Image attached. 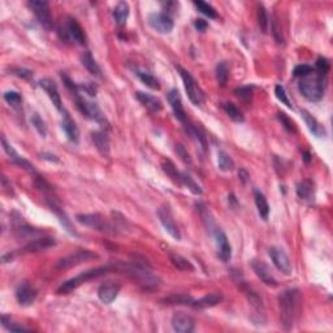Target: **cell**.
<instances>
[{
  "instance_id": "cell-5",
  "label": "cell",
  "mask_w": 333,
  "mask_h": 333,
  "mask_svg": "<svg viewBox=\"0 0 333 333\" xmlns=\"http://www.w3.org/2000/svg\"><path fill=\"white\" fill-rule=\"evenodd\" d=\"M113 269H117V265L107 264V265H102V267H98V268L87 269V271L79 273L78 276H75V277H73V279H69L68 281H65V283L58 289V293L59 294L71 293V292H73L74 289H77L81 284L87 283L89 280L101 277V276L106 275V273H108V272H111V271H113Z\"/></svg>"
},
{
  "instance_id": "cell-35",
  "label": "cell",
  "mask_w": 333,
  "mask_h": 333,
  "mask_svg": "<svg viewBox=\"0 0 333 333\" xmlns=\"http://www.w3.org/2000/svg\"><path fill=\"white\" fill-rule=\"evenodd\" d=\"M113 17L117 25H124L129 17V4L126 1H120L113 9Z\"/></svg>"
},
{
  "instance_id": "cell-60",
  "label": "cell",
  "mask_w": 333,
  "mask_h": 333,
  "mask_svg": "<svg viewBox=\"0 0 333 333\" xmlns=\"http://www.w3.org/2000/svg\"><path fill=\"white\" fill-rule=\"evenodd\" d=\"M1 186H3L4 191H7L8 194H13V189H12L11 184H8L5 176H1Z\"/></svg>"
},
{
  "instance_id": "cell-29",
  "label": "cell",
  "mask_w": 333,
  "mask_h": 333,
  "mask_svg": "<svg viewBox=\"0 0 333 333\" xmlns=\"http://www.w3.org/2000/svg\"><path fill=\"white\" fill-rule=\"evenodd\" d=\"M169 260L179 271H183V272H194L195 271V267L191 264V261L183 255L169 253Z\"/></svg>"
},
{
  "instance_id": "cell-36",
  "label": "cell",
  "mask_w": 333,
  "mask_h": 333,
  "mask_svg": "<svg viewBox=\"0 0 333 333\" xmlns=\"http://www.w3.org/2000/svg\"><path fill=\"white\" fill-rule=\"evenodd\" d=\"M15 233L17 237H21V238H34L37 236H42L43 232L37 228H33L30 225H26V224H20V225H16Z\"/></svg>"
},
{
  "instance_id": "cell-21",
  "label": "cell",
  "mask_w": 333,
  "mask_h": 333,
  "mask_svg": "<svg viewBox=\"0 0 333 333\" xmlns=\"http://www.w3.org/2000/svg\"><path fill=\"white\" fill-rule=\"evenodd\" d=\"M168 102L171 104V107L173 110V113H175L176 118L181 121L183 124H186L187 122V116L185 113V110H184L183 106V99H181V95H180V91L177 89L169 90L168 93Z\"/></svg>"
},
{
  "instance_id": "cell-26",
  "label": "cell",
  "mask_w": 333,
  "mask_h": 333,
  "mask_svg": "<svg viewBox=\"0 0 333 333\" xmlns=\"http://www.w3.org/2000/svg\"><path fill=\"white\" fill-rule=\"evenodd\" d=\"M301 115L302 117H303L304 122H306V125H307L308 130L314 134V136L316 137V138H322V137H324L327 134L326 132V128L320 124V122L316 120L314 116L310 113L308 111H306V110H302L301 111Z\"/></svg>"
},
{
  "instance_id": "cell-27",
  "label": "cell",
  "mask_w": 333,
  "mask_h": 333,
  "mask_svg": "<svg viewBox=\"0 0 333 333\" xmlns=\"http://www.w3.org/2000/svg\"><path fill=\"white\" fill-rule=\"evenodd\" d=\"M222 293H210L207 296H204L202 297L201 299H197V301H194L193 304H191V307L194 310H206V308H211L216 304H219L220 302L222 301Z\"/></svg>"
},
{
  "instance_id": "cell-58",
  "label": "cell",
  "mask_w": 333,
  "mask_h": 333,
  "mask_svg": "<svg viewBox=\"0 0 333 333\" xmlns=\"http://www.w3.org/2000/svg\"><path fill=\"white\" fill-rule=\"evenodd\" d=\"M78 90H83L85 93L89 94L90 97H93L97 93V87L94 86L93 83H83V85H78Z\"/></svg>"
},
{
  "instance_id": "cell-51",
  "label": "cell",
  "mask_w": 333,
  "mask_h": 333,
  "mask_svg": "<svg viewBox=\"0 0 333 333\" xmlns=\"http://www.w3.org/2000/svg\"><path fill=\"white\" fill-rule=\"evenodd\" d=\"M315 72L322 75H327V73L330 72V61L327 60L326 58L320 56V58L316 60Z\"/></svg>"
},
{
  "instance_id": "cell-38",
  "label": "cell",
  "mask_w": 333,
  "mask_h": 333,
  "mask_svg": "<svg viewBox=\"0 0 333 333\" xmlns=\"http://www.w3.org/2000/svg\"><path fill=\"white\" fill-rule=\"evenodd\" d=\"M218 164L219 168L224 172H230L234 169V161L230 158V155L225 151H219L218 154Z\"/></svg>"
},
{
  "instance_id": "cell-41",
  "label": "cell",
  "mask_w": 333,
  "mask_h": 333,
  "mask_svg": "<svg viewBox=\"0 0 333 333\" xmlns=\"http://www.w3.org/2000/svg\"><path fill=\"white\" fill-rule=\"evenodd\" d=\"M181 185L186 186L187 189H189L193 194H195V195H201L202 194V187L194 181L193 177H191L189 173L181 172Z\"/></svg>"
},
{
  "instance_id": "cell-4",
  "label": "cell",
  "mask_w": 333,
  "mask_h": 333,
  "mask_svg": "<svg viewBox=\"0 0 333 333\" xmlns=\"http://www.w3.org/2000/svg\"><path fill=\"white\" fill-rule=\"evenodd\" d=\"M58 36L65 44H71L73 42L81 46L86 44V34L77 20L73 17H65L64 20H61L60 25L58 26Z\"/></svg>"
},
{
  "instance_id": "cell-14",
  "label": "cell",
  "mask_w": 333,
  "mask_h": 333,
  "mask_svg": "<svg viewBox=\"0 0 333 333\" xmlns=\"http://www.w3.org/2000/svg\"><path fill=\"white\" fill-rule=\"evenodd\" d=\"M250 265H251V268H253V271L255 272V275L258 276L261 283L265 284L267 287L276 288L277 285H279L277 280H276L275 276L271 273L268 265L265 264V263H263L261 260H258V259H253Z\"/></svg>"
},
{
  "instance_id": "cell-20",
  "label": "cell",
  "mask_w": 333,
  "mask_h": 333,
  "mask_svg": "<svg viewBox=\"0 0 333 333\" xmlns=\"http://www.w3.org/2000/svg\"><path fill=\"white\" fill-rule=\"evenodd\" d=\"M121 290V285L115 281H107L102 284L99 290H98V297L103 303H112L117 298L118 293Z\"/></svg>"
},
{
  "instance_id": "cell-12",
  "label": "cell",
  "mask_w": 333,
  "mask_h": 333,
  "mask_svg": "<svg viewBox=\"0 0 333 333\" xmlns=\"http://www.w3.org/2000/svg\"><path fill=\"white\" fill-rule=\"evenodd\" d=\"M148 24L152 29L156 32L161 33V34H168L175 28V22H173L172 17L168 13L164 12H155L148 16Z\"/></svg>"
},
{
  "instance_id": "cell-22",
  "label": "cell",
  "mask_w": 333,
  "mask_h": 333,
  "mask_svg": "<svg viewBox=\"0 0 333 333\" xmlns=\"http://www.w3.org/2000/svg\"><path fill=\"white\" fill-rule=\"evenodd\" d=\"M39 86L42 87L44 91H46L48 98H50L51 102H52V104L56 107V110L63 113V112H64V108H63V103H61V98H60V94H59V90H58V86H56V83H55L54 81L50 78H43V79H40Z\"/></svg>"
},
{
  "instance_id": "cell-39",
  "label": "cell",
  "mask_w": 333,
  "mask_h": 333,
  "mask_svg": "<svg viewBox=\"0 0 333 333\" xmlns=\"http://www.w3.org/2000/svg\"><path fill=\"white\" fill-rule=\"evenodd\" d=\"M257 20H258V26L260 29L261 33L268 32L269 26V20H268V13H267V9L263 4H259L258 9H257Z\"/></svg>"
},
{
  "instance_id": "cell-17",
  "label": "cell",
  "mask_w": 333,
  "mask_h": 333,
  "mask_svg": "<svg viewBox=\"0 0 333 333\" xmlns=\"http://www.w3.org/2000/svg\"><path fill=\"white\" fill-rule=\"evenodd\" d=\"M1 145H3L4 151L7 152V155L9 156V159H11V161L13 163V164H16L17 167H20V168L26 169L28 172L37 175V171H36V168H34V165H33L32 163H29L26 159L22 158V156H20L17 151H16L15 148L11 146V145L8 144L7 140H5L4 137L1 138Z\"/></svg>"
},
{
  "instance_id": "cell-50",
  "label": "cell",
  "mask_w": 333,
  "mask_h": 333,
  "mask_svg": "<svg viewBox=\"0 0 333 333\" xmlns=\"http://www.w3.org/2000/svg\"><path fill=\"white\" fill-rule=\"evenodd\" d=\"M32 124L34 125V128H36L37 132L39 133L40 136L46 137L47 128H46V125H44V121L39 117V115H38V113H34V115H33Z\"/></svg>"
},
{
  "instance_id": "cell-25",
  "label": "cell",
  "mask_w": 333,
  "mask_h": 333,
  "mask_svg": "<svg viewBox=\"0 0 333 333\" xmlns=\"http://www.w3.org/2000/svg\"><path fill=\"white\" fill-rule=\"evenodd\" d=\"M136 97L137 99L141 102V104H142L144 107H146L150 112L158 113V112L161 111V108H163L161 102L159 101L156 97L151 95V94L144 93V91H137Z\"/></svg>"
},
{
  "instance_id": "cell-11",
  "label": "cell",
  "mask_w": 333,
  "mask_h": 333,
  "mask_svg": "<svg viewBox=\"0 0 333 333\" xmlns=\"http://www.w3.org/2000/svg\"><path fill=\"white\" fill-rule=\"evenodd\" d=\"M268 254L271 257V260L275 264V267L279 269L280 272L284 273V275L290 276L293 273V267H292V261H290L289 257L283 249L280 247H269Z\"/></svg>"
},
{
  "instance_id": "cell-18",
  "label": "cell",
  "mask_w": 333,
  "mask_h": 333,
  "mask_svg": "<svg viewBox=\"0 0 333 333\" xmlns=\"http://www.w3.org/2000/svg\"><path fill=\"white\" fill-rule=\"evenodd\" d=\"M172 328L179 333H190L195 328V322L189 314L176 312L172 316Z\"/></svg>"
},
{
  "instance_id": "cell-42",
  "label": "cell",
  "mask_w": 333,
  "mask_h": 333,
  "mask_svg": "<svg viewBox=\"0 0 333 333\" xmlns=\"http://www.w3.org/2000/svg\"><path fill=\"white\" fill-rule=\"evenodd\" d=\"M197 210H198V212H199V215H201L202 220H203L206 228L210 230L214 229V228H215V222H214L211 214H210V211H208V208L206 207L203 203L199 202V203H197Z\"/></svg>"
},
{
  "instance_id": "cell-63",
  "label": "cell",
  "mask_w": 333,
  "mask_h": 333,
  "mask_svg": "<svg viewBox=\"0 0 333 333\" xmlns=\"http://www.w3.org/2000/svg\"><path fill=\"white\" fill-rule=\"evenodd\" d=\"M310 156H311V155L308 154V152H304V160H306V163H308V161H310Z\"/></svg>"
},
{
  "instance_id": "cell-44",
  "label": "cell",
  "mask_w": 333,
  "mask_h": 333,
  "mask_svg": "<svg viewBox=\"0 0 333 333\" xmlns=\"http://www.w3.org/2000/svg\"><path fill=\"white\" fill-rule=\"evenodd\" d=\"M228 78H229V68L225 61H220L216 65V79L222 86H224L228 82Z\"/></svg>"
},
{
  "instance_id": "cell-59",
  "label": "cell",
  "mask_w": 333,
  "mask_h": 333,
  "mask_svg": "<svg viewBox=\"0 0 333 333\" xmlns=\"http://www.w3.org/2000/svg\"><path fill=\"white\" fill-rule=\"evenodd\" d=\"M194 25H195V28H197L198 32H206L208 28V24L204 20H202V18H198V20H195V22H194Z\"/></svg>"
},
{
  "instance_id": "cell-13",
  "label": "cell",
  "mask_w": 333,
  "mask_h": 333,
  "mask_svg": "<svg viewBox=\"0 0 333 333\" xmlns=\"http://www.w3.org/2000/svg\"><path fill=\"white\" fill-rule=\"evenodd\" d=\"M47 201V204H48V207H50V210L52 212H54L55 215L58 216L59 222H60V224L65 228V230L69 233V234H72V236H78V233L75 232L74 226L72 225V222H71V219L68 218V215L65 214V211L63 210V207L60 206V203H59L56 199H55L54 197H47L46 198Z\"/></svg>"
},
{
  "instance_id": "cell-54",
  "label": "cell",
  "mask_w": 333,
  "mask_h": 333,
  "mask_svg": "<svg viewBox=\"0 0 333 333\" xmlns=\"http://www.w3.org/2000/svg\"><path fill=\"white\" fill-rule=\"evenodd\" d=\"M176 152L179 154L180 159L185 163V164H189L191 165V156H190V154L187 152V150L185 148V146L184 145H176Z\"/></svg>"
},
{
  "instance_id": "cell-43",
  "label": "cell",
  "mask_w": 333,
  "mask_h": 333,
  "mask_svg": "<svg viewBox=\"0 0 333 333\" xmlns=\"http://www.w3.org/2000/svg\"><path fill=\"white\" fill-rule=\"evenodd\" d=\"M137 75H138V78L142 81V83H145L147 87H150L152 90H159L160 89V83L156 78H155L154 75L151 74L148 72H144V71H138L137 72Z\"/></svg>"
},
{
  "instance_id": "cell-16",
  "label": "cell",
  "mask_w": 333,
  "mask_h": 333,
  "mask_svg": "<svg viewBox=\"0 0 333 333\" xmlns=\"http://www.w3.org/2000/svg\"><path fill=\"white\" fill-rule=\"evenodd\" d=\"M56 245V241H55L54 237L48 236H40L33 238L32 241H29L25 246L21 249L22 254H32V253H38V251H43L46 249H50V247L55 246Z\"/></svg>"
},
{
  "instance_id": "cell-10",
  "label": "cell",
  "mask_w": 333,
  "mask_h": 333,
  "mask_svg": "<svg viewBox=\"0 0 333 333\" xmlns=\"http://www.w3.org/2000/svg\"><path fill=\"white\" fill-rule=\"evenodd\" d=\"M28 5L30 7L33 13L36 15L38 22L43 26L44 29L46 30L52 29L54 22H52V17H51L50 5H48L47 1H42V0H32V1L28 3Z\"/></svg>"
},
{
  "instance_id": "cell-19",
  "label": "cell",
  "mask_w": 333,
  "mask_h": 333,
  "mask_svg": "<svg viewBox=\"0 0 333 333\" xmlns=\"http://www.w3.org/2000/svg\"><path fill=\"white\" fill-rule=\"evenodd\" d=\"M16 298L21 306H30L37 298V289L28 281L20 284L16 289Z\"/></svg>"
},
{
  "instance_id": "cell-33",
  "label": "cell",
  "mask_w": 333,
  "mask_h": 333,
  "mask_svg": "<svg viewBox=\"0 0 333 333\" xmlns=\"http://www.w3.org/2000/svg\"><path fill=\"white\" fill-rule=\"evenodd\" d=\"M297 195L303 201H311L314 197V185L310 180H302L297 185Z\"/></svg>"
},
{
  "instance_id": "cell-24",
  "label": "cell",
  "mask_w": 333,
  "mask_h": 333,
  "mask_svg": "<svg viewBox=\"0 0 333 333\" xmlns=\"http://www.w3.org/2000/svg\"><path fill=\"white\" fill-rule=\"evenodd\" d=\"M61 128H63L65 136H67V138H68L71 142H73V144H78V140H79L78 128H77V125H75L74 120L69 116V113L67 111L63 112Z\"/></svg>"
},
{
  "instance_id": "cell-47",
  "label": "cell",
  "mask_w": 333,
  "mask_h": 333,
  "mask_svg": "<svg viewBox=\"0 0 333 333\" xmlns=\"http://www.w3.org/2000/svg\"><path fill=\"white\" fill-rule=\"evenodd\" d=\"M234 94L237 98H240L241 101L245 102L246 104L251 103L253 101V86H242L234 90Z\"/></svg>"
},
{
  "instance_id": "cell-8",
  "label": "cell",
  "mask_w": 333,
  "mask_h": 333,
  "mask_svg": "<svg viewBox=\"0 0 333 333\" xmlns=\"http://www.w3.org/2000/svg\"><path fill=\"white\" fill-rule=\"evenodd\" d=\"M93 259H98V254H95L93 251L86 250V249H79V250L74 251L73 254H69L67 257H64V258L59 259L58 263H56V268H73L75 265L82 264V263H86V261L93 260Z\"/></svg>"
},
{
  "instance_id": "cell-52",
  "label": "cell",
  "mask_w": 333,
  "mask_h": 333,
  "mask_svg": "<svg viewBox=\"0 0 333 333\" xmlns=\"http://www.w3.org/2000/svg\"><path fill=\"white\" fill-rule=\"evenodd\" d=\"M275 94H276V98L279 99L281 103H284L287 107L292 108V103H290L289 98H288L287 95V91H285V89H284L281 85H276L275 87Z\"/></svg>"
},
{
  "instance_id": "cell-34",
  "label": "cell",
  "mask_w": 333,
  "mask_h": 333,
  "mask_svg": "<svg viewBox=\"0 0 333 333\" xmlns=\"http://www.w3.org/2000/svg\"><path fill=\"white\" fill-rule=\"evenodd\" d=\"M161 168H163L165 175L168 176L173 183L181 185V172L177 171V168H176V165L173 164L172 160H169V159H163V160H161Z\"/></svg>"
},
{
  "instance_id": "cell-57",
  "label": "cell",
  "mask_w": 333,
  "mask_h": 333,
  "mask_svg": "<svg viewBox=\"0 0 333 333\" xmlns=\"http://www.w3.org/2000/svg\"><path fill=\"white\" fill-rule=\"evenodd\" d=\"M11 73H12V74L17 75V77H21V78H25V79L33 78V73L30 72L29 69H25V68H11Z\"/></svg>"
},
{
  "instance_id": "cell-30",
  "label": "cell",
  "mask_w": 333,
  "mask_h": 333,
  "mask_svg": "<svg viewBox=\"0 0 333 333\" xmlns=\"http://www.w3.org/2000/svg\"><path fill=\"white\" fill-rule=\"evenodd\" d=\"M184 126H185L186 132L190 134V137L197 141L198 144L201 145V147L204 151L207 150V146H208L207 140H206V136H204V133L202 132L201 128H199V126L193 125V124H190L189 121H187L186 124H184Z\"/></svg>"
},
{
  "instance_id": "cell-46",
  "label": "cell",
  "mask_w": 333,
  "mask_h": 333,
  "mask_svg": "<svg viewBox=\"0 0 333 333\" xmlns=\"http://www.w3.org/2000/svg\"><path fill=\"white\" fill-rule=\"evenodd\" d=\"M194 5L198 8V11L203 13L204 16H207L208 18H218V13H216L215 8L212 7L211 4L199 0V1H194Z\"/></svg>"
},
{
  "instance_id": "cell-6",
  "label": "cell",
  "mask_w": 333,
  "mask_h": 333,
  "mask_svg": "<svg viewBox=\"0 0 333 333\" xmlns=\"http://www.w3.org/2000/svg\"><path fill=\"white\" fill-rule=\"evenodd\" d=\"M74 97H75V106H77L78 111L81 112L85 117L97 121L98 124H101L102 126H108L107 118H106V116H104V113L102 112V110L99 108V106H98L97 103L89 102L83 97H79L78 94L74 95Z\"/></svg>"
},
{
  "instance_id": "cell-53",
  "label": "cell",
  "mask_w": 333,
  "mask_h": 333,
  "mask_svg": "<svg viewBox=\"0 0 333 333\" xmlns=\"http://www.w3.org/2000/svg\"><path fill=\"white\" fill-rule=\"evenodd\" d=\"M314 72V68H312L311 65H307V64H302V65H297L296 68H294V72L293 74L296 75V77H306V75L311 74V73Z\"/></svg>"
},
{
  "instance_id": "cell-56",
  "label": "cell",
  "mask_w": 333,
  "mask_h": 333,
  "mask_svg": "<svg viewBox=\"0 0 333 333\" xmlns=\"http://www.w3.org/2000/svg\"><path fill=\"white\" fill-rule=\"evenodd\" d=\"M61 79H63V82H64V85L67 86V89H68L69 91H72L74 95L78 94V85L73 82L69 75H67L65 73H61Z\"/></svg>"
},
{
  "instance_id": "cell-3",
  "label": "cell",
  "mask_w": 333,
  "mask_h": 333,
  "mask_svg": "<svg viewBox=\"0 0 333 333\" xmlns=\"http://www.w3.org/2000/svg\"><path fill=\"white\" fill-rule=\"evenodd\" d=\"M122 269L124 272L128 273V275L132 277L136 283H138L141 287L144 288L145 290H152L155 288H158L159 280L158 277L151 272L150 269L147 268L145 264H141V263H133V264H126V265H117V269Z\"/></svg>"
},
{
  "instance_id": "cell-2",
  "label": "cell",
  "mask_w": 333,
  "mask_h": 333,
  "mask_svg": "<svg viewBox=\"0 0 333 333\" xmlns=\"http://www.w3.org/2000/svg\"><path fill=\"white\" fill-rule=\"evenodd\" d=\"M326 87L327 75L319 74L315 72V69L311 74L302 77L299 83H298L299 93L310 102L322 101L324 93H326Z\"/></svg>"
},
{
  "instance_id": "cell-7",
  "label": "cell",
  "mask_w": 333,
  "mask_h": 333,
  "mask_svg": "<svg viewBox=\"0 0 333 333\" xmlns=\"http://www.w3.org/2000/svg\"><path fill=\"white\" fill-rule=\"evenodd\" d=\"M176 68L180 72V75L184 81V86L186 90L187 97H189L190 102L194 104V106H202L204 102V94L202 91V89L198 86L197 81L194 79V77L187 72L186 69H184L183 67L180 65H176Z\"/></svg>"
},
{
  "instance_id": "cell-37",
  "label": "cell",
  "mask_w": 333,
  "mask_h": 333,
  "mask_svg": "<svg viewBox=\"0 0 333 333\" xmlns=\"http://www.w3.org/2000/svg\"><path fill=\"white\" fill-rule=\"evenodd\" d=\"M222 110H224L226 115L232 118L233 121L244 122V115H242V112H241V110L237 107L236 104L230 103V102H225V103H222Z\"/></svg>"
},
{
  "instance_id": "cell-28",
  "label": "cell",
  "mask_w": 333,
  "mask_h": 333,
  "mask_svg": "<svg viewBox=\"0 0 333 333\" xmlns=\"http://www.w3.org/2000/svg\"><path fill=\"white\" fill-rule=\"evenodd\" d=\"M91 140L97 147V150L99 151V154L103 155V156L110 155V140H108V136L106 133L93 132L91 133Z\"/></svg>"
},
{
  "instance_id": "cell-1",
  "label": "cell",
  "mask_w": 333,
  "mask_h": 333,
  "mask_svg": "<svg viewBox=\"0 0 333 333\" xmlns=\"http://www.w3.org/2000/svg\"><path fill=\"white\" fill-rule=\"evenodd\" d=\"M302 307V294L299 289L292 288V289L284 290L279 296V310H280V322L281 327L285 331L293 328L294 323L297 320L299 311Z\"/></svg>"
},
{
  "instance_id": "cell-45",
  "label": "cell",
  "mask_w": 333,
  "mask_h": 333,
  "mask_svg": "<svg viewBox=\"0 0 333 333\" xmlns=\"http://www.w3.org/2000/svg\"><path fill=\"white\" fill-rule=\"evenodd\" d=\"M272 34L273 38H275L276 43L281 44L284 46L285 44V38H284L283 28H281V24L279 21V17L276 15L272 16Z\"/></svg>"
},
{
  "instance_id": "cell-62",
  "label": "cell",
  "mask_w": 333,
  "mask_h": 333,
  "mask_svg": "<svg viewBox=\"0 0 333 333\" xmlns=\"http://www.w3.org/2000/svg\"><path fill=\"white\" fill-rule=\"evenodd\" d=\"M42 158L44 159V160H48V161H54V163H59V159L55 156V155L52 154H47V152H43V154L40 155Z\"/></svg>"
},
{
  "instance_id": "cell-9",
  "label": "cell",
  "mask_w": 333,
  "mask_h": 333,
  "mask_svg": "<svg viewBox=\"0 0 333 333\" xmlns=\"http://www.w3.org/2000/svg\"><path fill=\"white\" fill-rule=\"evenodd\" d=\"M77 222L82 225L93 228L95 230L104 233H115V226H112L101 214H78L75 216Z\"/></svg>"
},
{
  "instance_id": "cell-61",
  "label": "cell",
  "mask_w": 333,
  "mask_h": 333,
  "mask_svg": "<svg viewBox=\"0 0 333 333\" xmlns=\"http://www.w3.org/2000/svg\"><path fill=\"white\" fill-rule=\"evenodd\" d=\"M238 177H240V180L242 183L246 184L247 181H249V179H250V175H249V172H247L246 169L241 168L240 171H238Z\"/></svg>"
},
{
  "instance_id": "cell-32",
  "label": "cell",
  "mask_w": 333,
  "mask_h": 333,
  "mask_svg": "<svg viewBox=\"0 0 333 333\" xmlns=\"http://www.w3.org/2000/svg\"><path fill=\"white\" fill-rule=\"evenodd\" d=\"M81 63H82L83 67H85V68H86L87 71L91 73V74L101 78L102 77L101 67L98 65V63L95 61V59L93 58V55L90 54V52H85V54L81 56Z\"/></svg>"
},
{
  "instance_id": "cell-23",
  "label": "cell",
  "mask_w": 333,
  "mask_h": 333,
  "mask_svg": "<svg viewBox=\"0 0 333 333\" xmlns=\"http://www.w3.org/2000/svg\"><path fill=\"white\" fill-rule=\"evenodd\" d=\"M215 238L220 259H222V261H225V263L226 261H229L230 258H232V247H230L229 241L226 238L225 233L220 229H216Z\"/></svg>"
},
{
  "instance_id": "cell-49",
  "label": "cell",
  "mask_w": 333,
  "mask_h": 333,
  "mask_svg": "<svg viewBox=\"0 0 333 333\" xmlns=\"http://www.w3.org/2000/svg\"><path fill=\"white\" fill-rule=\"evenodd\" d=\"M1 324H3L4 328H7V330L11 331V332H24V331H29L28 328H25V327L17 326L16 323H12L11 316L8 315L1 316Z\"/></svg>"
},
{
  "instance_id": "cell-31",
  "label": "cell",
  "mask_w": 333,
  "mask_h": 333,
  "mask_svg": "<svg viewBox=\"0 0 333 333\" xmlns=\"http://www.w3.org/2000/svg\"><path fill=\"white\" fill-rule=\"evenodd\" d=\"M254 198H255V204H257V208H258L259 216H260L263 220H267L269 216V204L267 202V198L263 193H260L259 190H255L254 191Z\"/></svg>"
},
{
  "instance_id": "cell-48",
  "label": "cell",
  "mask_w": 333,
  "mask_h": 333,
  "mask_svg": "<svg viewBox=\"0 0 333 333\" xmlns=\"http://www.w3.org/2000/svg\"><path fill=\"white\" fill-rule=\"evenodd\" d=\"M4 101L13 108H20L22 103V98L17 91H7V93H4Z\"/></svg>"
},
{
  "instance_id": "cell-15",
  "label": "cell",
  "mask_w": 333,
  "mask_h": 333,
  "mask_svg": "<svg viewBox=\"0 0 333 333\" xmlns=\"http://www.w3.org/2000/svg\"><path fill=\"white\" fill-rule=\"evenodd\" d=\"M159 220H160L161 225L164 226V229L168 232V234L171 237H173L176 241L181 240V232H180L179 226L173 220V216L171 214V211L168 210V207H161L159 208L158 211Z\"/></svg>"
},
{
  "instance_id": "cell-55",
  "label": "cell",
  "mask_w": 333,
  "mask_h": 333,
  "mask_svg": "<svg viewBox=\"0 0 333 333\" xmlns=\"http://www.w3.org/2000/svg\"><path fill=\"white\" fill-rule=\"evenodd\" d=\"M277 117H279L280 122L283 124L284 128L288 130V132L290 133H294L296 132V126H294V122L290 120L289 117L287 116V113H284V112H279V115H277Z\"/></svg>"
},
{
  "instance_id": "cell-40",
  "label": "cell",
  "mask_w": 333,
  "mask_h": 333,
  "mask_svg": "<svg viewBox=\"0 0 333 333\" xmlns=\"http://www.w3.org/2000/svg\"><path fill=\"white\" fill-rule=\"evenodd\" d=\"M194 301L195 299L193 297L186 296V294H173V296H169L163 299V302L167 304H184V306H191Z\"/></svg>"
}]
</instances>
